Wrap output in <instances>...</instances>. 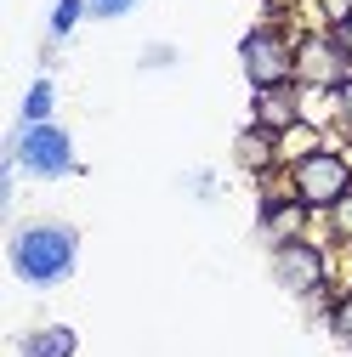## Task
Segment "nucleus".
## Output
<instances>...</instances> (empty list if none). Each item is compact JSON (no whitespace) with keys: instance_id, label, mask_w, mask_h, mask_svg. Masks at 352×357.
<instances>
[{"instance_id":"8","label":"nucleus","mask_w":352,"mask_h":357,"mask_svg":"<svg viewBox=\"0 0 352 357\" xmlns=\"http://www.w3.org/2000/svg\"><path fill=\"white\" fill-rule=\"evenodd\" d=\"M23 357H74V329L52 324V329H34L23 340Z\"/></svg>"},{"instance_id":"12","label":"nucleus","mask_w":352,"mask_h":357,"mask_svg":"<svg viewBox=\"0 0 352 357\" xmlns=\"http://www.w3.org/2000/svg\"><path fill=\"white\" fill-rule=\"evenodd\" d=\"M131 6H137V0H85V12H91V17H125Z\"/></svg>"},{"instance_id":"7","label":"nucleus","mask_w":352,"mask_h":357,"mask_svg":"<svg viewBox=\"0 0 352 357\" xmlns=\"http://www.w3.org/2000/svg\"><path fill=\"white\" fill-rule=\"evenodd\" d=\"M301 119V97L290 91V85H267V91H256V125H267L273 137L279 130H290Z\"/></svg>"},{"instance_id":"10","label":"nucleus","mask_w":352,"mask_h":357,"mask_svg":"<svg viewBox=\"0 0 352 357\" xmlns=\"http://www.w3.org/2000/svg\"><path fill=\"white\" fill-rule=\"evenodd\" d=\"M46 114H52V85H34V91H29V108H23V119H29V125H46Z\"/></svg>"},{"instance_id":"2","label":"nucleus","mask_w":352,"mask_h":357,"mask_svg":"<svg viewBox=\"0 0 352 357\" xmlns=\"http://www.w3.org/2000/svg\"><path fill=\"white\" fill-rule=\"evenodd\" d=\"M290 182H295V204H307V210H330V204H341V199H346L352 170H346V159H341V153L313 148V153H301V159H295Z\"/></svg>"},{"instance_id":"16","label":"nucleus","mask_w":352,"mask_h":357,"mask_svg":"<svg viewBox=\"0 0 352 357\" xmlns=\"http://www.w3.org/2000/svg\"><path fill=\"white\" fill-rule=\"evenodd\" d=\"M341 46H346V57H352V17L341 23Z\"/></svg>"},{"instance_id":"5","label":"nucleus","mask_w":352,"mask_h":357,"mask_svg":"<svg viewBox=\"0 0 352 357\" xmlns=\"http://www.w3.org/2000/svg\"><path fill=\"white\" fill-rule=\"evenodd\" d=\"M273 273H279V284L290 295H313L324 284V255H318V244H307V238H279Z\"/></svg>"},{"instance_id":"1","label":"nucleus","mask_w":352,"mask_h":357,"mask_svg":"<svg viewBox=\"0 0 352 357\" xmlns=\"http://www.w3.org/2000/svg\"><path fill=\"white\" fill-rule=\"evenodd\" d=\"M74 255H80V238L63 221H34L12 238V273L29 284V289H52L74 273Z\"/></svg>"},{"instance_id":"15","label":"nucleus","mask_w":352,"mask_h":357,"mask_svg":"<svg viewBox=\"0 0 352 357\" xmlns=\"http://www.w3.org/2000/svg\"><path fill=\"white\" fill-rule=\"evenodd\" d=\"M318 6H324L335 23H346V17H352V0H318Z\"/></svg>"},{"instance_id":"6","label":"nucleus","mask_w":352,"mask_h":357,"mask_svg":"<svg viewBox=\"0 0 352 357\" xmlns=\"http://www.w3.org/2000/svg\"><path fill=\"white\" fill-rule=\"evenodd\" d=\"M346 46L341 40H324V34H307L295 46V79L301 85H341L346 79Z\"/></svg>"},{"instance_id":"11","label":"nucleus","mask_w":352,"mask_h":357,"mask_svg":"<svg viewBox=\"0 0 352 357\" xmlns=\"http://www.w3.org/2000/svg\"><path fill=\"white\" fill-rule=\"evenodd\" d=\"M330 221H335V238H346V244H352V193H346L341 204H330Z\"/></svg>"},{"instance_id":"9","label":"nucleus","mask_w":352,"mask_h":357,"mask_svg":"<svg viewBox=\"0 0 352 357\" xmlns=\"http://www.w3.org/2000/svg\"><path fill=\"white\" fill-rule=\"evenodd\" d=\"M239 159H244L250 170H267V165H273V130H267V125L244 130V137H239Z\"/></svg>"},{"instance_id":"4","label":"nucleus","mask_w":352,"mask_h":357,"mask_svg":"<svg viewBox=\"0 0 352 357\" xmlns=\"http://www.w3.org/2000/svg\"><path fill=\"white\" fill-rule=\"evenodd\" d=\"M17 165L29 176H68L74 170V148L57 125H29L23 142H17Z\"/></svg>"},{"instance_id":"14","label":"nucleus","mask_w":352,"mask_h":357,"mask_svg":"<svg viewBox=\"0 0 352 357\" xmlns=\"http://www.w3.org/2000/svg\"><path fill=\"white\" fill-rule=\"evenodd\" d=\"M335 335L352 340V295H341V306H335Z\"/></svg>"},{"instance_id":"13","label":"nucleus","mask_w":352,"mask_h":357,"mask_svg":"<svg viewBox=\"0 0 352 357\" xmlns=\"http://www.w3.org/2000/svg\"><path fill=\"white\" fill-rule=\"evenodd\" d=\"M335 102H341V125L352 130V74H346V79L335 85Z\"/></svg>"},{"instance_id":"3","label":"nucleus","mask_w":352,"mask_h":357,"mask_svg":"<svg viewBox=\"0 0 352 357\" xmlns=\"http://www.w3.org/2000/svg\"><path fill=\"white\" fill-rule=\"evenodd\" d=\"M239 63L250 74L256 91H267V85H290L295 79V46L279 34V29H250L244 46H239Z\"/></svg>"}]
</instances>
